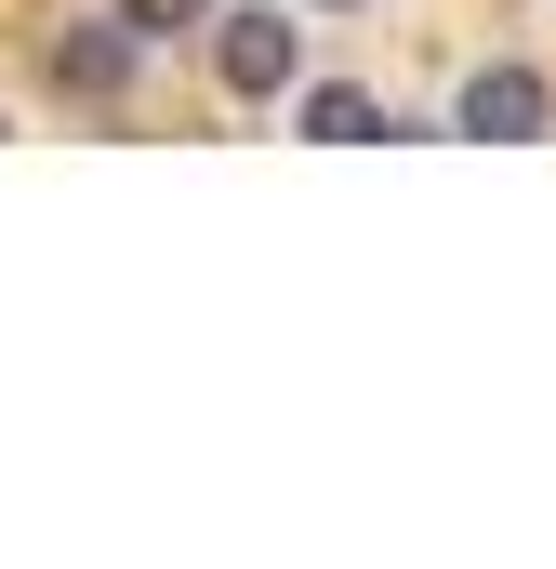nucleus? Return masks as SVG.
<instances>
[{"label": "nucleus", "mask_w": 556, "mask_h": 569, "mask_svg": "<svg viewBox=\"0 0 556 569\" xmlns=\"http://www.w3.org/2000/svg\"><path fill=\"white\" fill-rule=\"evenodd\" d=\"M133 67H146L133 13H120V27H67V40H53V80H67V93H93V107H107V93H120Z\"/></svg>", "instance_id": "7ed1b4c3"}, {"label": "nucleus", "mask_w": 556, "mask_h": 569, "mask_svg": "<svg viewBox=\"0 0 556 569\" xmlns=\"http://www.w3.org/2000/svg\"><path fill=\"white\" fill-rule=\"evenodd\" d=\"M544 120H556L544 67H477V80H464V107H450V133H477V146H530Z\"/></svg>", "instance_id": "f03ea898"}, {"label": "nucleus", "mask_w": 556, "mask_h": 569, "mask_svg": "<svg viewBox=\"0 0 556 569\" xmlns=\"http://www.w3.org/2000/svg\"><path fill=\"white\" fill-rule=\"evenodd\" d=\"M305 133H318V146H371V133H398V120H385L358 80H318V93H305Z\"/></svg>", "instance_id": "20e7f679"}, {"label": "nucleus", "mask_w": 556, "mask_h": 569, "mask_svg": "<svg viewBox=\"0 0 556 569\" xmlns=\"http://www.w3.org/2000/svg\"><path fill=\"white\" fill-rule=\"evenodd\" d=\"M120 13H133V40H172V27H199L212 0H120Z\"/></svg>", "instance_id": "39448f33"}, {"label": "nucleus", "mask_w": 556, "mask_h": 569, "mask_svg": "<svg viewBox=\"0 0 556 569\" xmlns=\"http://www.w3.org/2000/svg\"><path fill=\"white\" fill-rule=\"evenodd\" d=\"M212 67H226L239 107H266V93H291V67H305V27L291 13H212Z\"/></svg>", "instance_id": "f257e3e1"}]
</instances>
